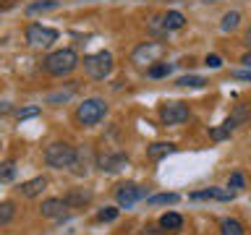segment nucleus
<instances>
[{
	"instance_id": "nucleus-28",
	"label": "nucleus",
	"mask_w": 251,
	"mask_h": 235,
	"mask_svg": "<svg viewBox=\"0 0 251 235\" xmlns=\"http://www.w3.org/2000/svg\"><path fill=\"white\" fill-rule=\"evenodd\" d=\"M39 115V107H24V110H16V118L19 120H26V118H34Z\"/></svg>"
},
{
	"instance_id": "nucleus-13",
	"label": "nucleus",
	"mask_w": 251,
	"mask_h": 235,
	"mask_svg": "<svg viewBox=\"0 0 251 235\" xmlns=\"http://www.w3.org/2000/svg\"><path fill=\"white\" fill-rule=\"evenodd\" d=\"M47 188V178H31V180H26V183H21L19 186V193L24 196V199H34V196H39Z\"/></svg>"
},
{
	"instance_id": "nucleus-5",
	"label": "nucleus",
	"mask_w": 251,
	"mask_h": 235,
	"mask_svg": "<svg viewBox=\"0 0 251 235\" xmlns=\"http://www.w3.org/2000/svg\"><path fill=\"white\" fill-rule=\"evenodd\" d=\"M26 42L31 47H50L52 42H58V31L42 24H29L26 26Z\"/></svg>"
},
{
	"instance_id": "nucleus-7",
	"label": "nucleus",
	"mask_w": 251,
	"mask_h": 235,
	"mask_svg": "<svg viewBox=\"0 0 251 235\" xmlns=\"http://www.w3.org/2000/svg\"><path fill=\"white\" fill-rule=\"evenodd\" d=\"M144 196H147V188H141L139 183H121L115 188V201H118V207H123V209L133 207V204L141 201Z\"/></svg>"
},
{
	"instance_id": "nucleus-25",
	"label": "nucleus",
	"mask_w": 251,
	"mask_h": 235,
	"mask_svg": "<svg viewBox=\"0 0 251 235\" xmlns=\"http://www.w3.org/2000/svg\"><path fill=\"white\" fill-rule=\"evenodd\" d=\"M227 188H230L233 193H238L241 188H246V180H243V175H241V172H233V175L227 178Z\"/></svg>"
},
{
	"instance_id": "nucleus-4",
	"label": "nucleus",
	"mask_w": 251,
	"mask_h": 235,
	"mask_svg": "<svg viewBox=\"0 0 251 235\" xmlns=\"http://www.w3.org/2000/svg\"><path fill=\"white\" fill-rule=\"evenodd\" d=\"M84 70H86V76H89V78L102 81V78H107L110 73H113V55H110L107 50L86 55V58H84Z\"/></svg>"
},
{
	"instance_id": "nucleus-8",
	"label": "nucleus",
	"mask_w": 251,
	"mask_h": 235,
	"mask_svg": "<svg viewBox=\"0 0 251 235\" xmlns=\"http://www.w3.org/2000/svg\"><path fill=\"white\" fill-rule=\"evenodd\" d=\"M246 118H249V110L241 105L238 110H235V115L227 118V120H225L223 125H220V128H212V131H209L212 141H223V139H227V136H230V133H233L235 128H238V123H243Z\"/></svg>"
},
{
	"instance_id": "nucleus-10",
	"label": "nucleus",
	"mask_w": 251,
	"mask_h": 235,
	"mask_svg": "<svg viewBox=\"0 0 251 235\" xmlns=\"http://www.w3.org/2000/svg\"><path fill=\"white\" fill-rule=\"evenodd\" d=\"M68 204L66 199H45L42 207H39V214L47 219H66L68 217Z\"/></svg>"
},
{
	"instance_id": "nucleus-30",
	"label": "nucleus",
	"mask_w": 251,
	"mask_h": 235,
	"mask_svg": "<svg viewBox=\"0 0 251 235\" xmlns=\"http://www.w3.org/2000/svg\"><path fill=\"white\" fill-rule=\"evenodd\" d=\"M233 76L238 78V81H251V68H249V70H235Z\"/></svg>"
},
{
	"instance_id": "nucleus-32",
	"label": "nucleus",
	"mask_w": 251,
	"mask_h": 235,
	"mask_svg": "<svg viewBox=\"0 0 251 235\" xmlns=\"http://www.w3.org/2000/svg\"><path fill=\"white\" fill-rule=\"evenodd\" d=\"M246 45H249V47H251V29H249V31H246Z\"/></svg>"
},
{
	"instance_id": "nucleus-2",
	"label": "nucleus",
	"mask_w": 251,
	"mask_h": 235,
	"mask_svg": "<svg viewBox=\"0 0 251 235\" xmlns=\"http://www.w3.org/2000/svg\"><path fill=\"white\" fill-rule=\"evenodd\" d=\"M76 66H78V55L74 50H55L45 58V70L50 76H58V78L74 73Z\"/></svg>"
},
{
	"instance_id": "nucleus-14",
	"label": "nucleus",
	"mask_w": 251,
	"mask_h": 235,
	"mask_svg": "<svg viewBox=\"0 0 251 235\" xmlns=\"http://www.w3.org/2000/svg\"><path fill=\"white\" fill-rule=\"evenodd\" d=\"M89 201H92V193L84 191V188H71L68 196H66V204H68L71 209H81V207H86Z\"/></svg>"
},
{
	"instance_id": "nucleus-3",
	"label": "nucleus",
	"mask_w": 251,
	"mask_h": 235,
	"mask_svg": "<svg viewBox=\"0 0 251 235\" xmlns=\"http://www.w3.org/2000/svg\"><path fill=\"white\" fill-rule=\"evenodd\" d=\"M107 115V102L100 97H89L76 107V120L81 125H97Z\"/></svg>"
},
{
	"instance_id": "nucleus-16",
	"label": "nucleus",
	"mask_w": 251,
	"mask_h": 235,
	"mask_svg": "<svg viewBox=\"0 0 251 235\" xmlns=\"http://www.w3.org/2000/svg\"><path fill=\"white\" fill-rule=\"evenodd\" d=\"M160 21H162V29H165V31H176V29H183L186 16H183V13H178V11H168Z\"/></svg>"
},
{
	"instance_id": "nucleus-29",
	"label": "nucleus",
	"mask_w": 251,
	"mask_h": 235,
	"mask_svg": "<svg viewBox=\"0 0 251 235\" xmlns=\"http://www.w3.org/2000/svg\"><path fill=\"white\" fill-rule=\"evenodd\" d=\"M207 68H223V60H220V55H207Z\"/></svg>"
},
{
	"instance_id": "nucleus-9",
	"label": "nucleus",
	"mask_w": 251,
	"mask_h": 235,
	"mask_svg": "<svg viewBox=\"0 0 251 235\" xmlns=\"http://www.w3.org/2000/svg\"><path fill=\"white\" fill-rule=\"evenodd\" d=\"M162 52H165V47L160 42H144L133 50V63H139V66H144V63H157V58H160Z\"/></svg>"
},
{
	"instance_id": "nucleus-6",
	"label": "nucleus",
	"mask_w": 251,
	"mask_h": 235,
	"mask_svg": "<svg viewBox=\"0 0 251 235\" xmlns=\"http://www.w3.org/2000/svg\"><path fill=\"white\" fill-rule=\"evenodd\" d=\"M188 115H191V110L183 102H165L160 107V120L165 125H180L188 120Z\"/></svg>"
},
{
	"instance_id": "nucleus-15",
	"label": "nucleus",
	"mask_w": 251,
	"mask_h": 235,
	"mask_svg": "<svg viewBox=\"0 0 251 235\" xmlns=\"http://www.w3.org/2000/svg\"><path fill=\"white\" fill-rule=\"evenodd\" d=\"M220 235H246V227H243L241 219L225 217V219H220Z\"/></svg>"
},
{
	"instance_id": "nucleus-22",
	"label": "nucleus",
	"mask_w": 251,
	"mask_h": 235,
	"mask_svg": "<svg viewBox=\"0 0 251 235\" xmlns=\"http://www.w3.org/2000/svg\"><path fill=\"white\" fill-rule=\"evenodd\" d=\"M16 178V164L13 162H3L0 164V183H11Z\"/></svg>"
},
{
	"instance_id": "nucleus-21",
	"label": "nucleus",
	"mask_w": 251,
	"mask_h": 235,
	"mask_svg": "<svg viewBox=\"0 0 251 235\" xmlns=\"http://www.w3.org/2000/svg\"><path fill=\"white\" fill-rule=\"evenodd\" d=\"M170 152H176L173 144H152L149 146V157H152V160H162V157L170 154Z\"/></svg>"
},
{
	"instance_id": "nucleus-33",
	"label": "nucleus",
	"mask_w": 251,
	"mask_h": 235,
	"mask_svg": "<svg viewBox=\"0 0 251 235\" xmlns=\"http://www.w3.org/2000/svg\"><path fill=\"white\" fill-rule=\"evenodd\" d=\"M207 3H215V0H207Z\"/></svg>"
},
{
	"instance_id": "nucleus-12",
	"label": "nucleus",
	"mask_w": 251,
	"mask_h": 235,
	"mask_svg": "<svg viewBox=\"0 0 251 235\" xmlns=\"http://www.w3.org/2000/svg\"><path fill=\"white\" fill-rule=\"evenodd\" d=\"M123 167H128V157L126 154H105V157H100V170L121 172Z\"/></svg>"
},
{
	"instance_id": "nucleus-24",
	"label": "nucleus",
	"mask_w": 251,
	"mask_h": 235,
	"mask_svg": "<svg viewBox=\"0 0 251 235\" xmlns=\"http://www.w3.org/2000/svg\"><path fill=\"white\" fill-rule=\"evenodd\" d=\"M152 78H162V76H168L170 73V63H157V66H149V70H147Z\"/></svg>"
},
{
	"instance_id": "nucleus-23",
	"label": "nucleus",
	"mask_w": 251,
	"mask_h": 235,
	"mask_svg": "<svg viewBox=\"0 0 251 235\" xmlns=\"http://www.w3.org/2000/svg\"><path fill=\"white\" fill-rule=\"evenodd\" d=\"M238 21H241V13H238V11L225 13V19H223V31H233L235 26H238Z\"/></svg>"
},
{
	"instance_id": "nucleus-18",
	"label": "nucleus",
	"mask_w": 251,
	"mask_h": 235,
	"mask_svg": "<svg viewBox=\"0 0 251 235\" xmlns=\"http://www.w3.org/2000/svg\"><path fill=\"white\" fill-rule=\"evenodd\" d=\"M16 217V204L13 201H0V227H5Z\"/></svg>"
},
{
	"instance_id": "nucleus-19",
	"label": "nucleus",
	"mask_w": 251,
	"mask_h": 235,
	"mask_svg": "<svg viewBox=\"0 0 251 235\" xmlns=\"http://www.w3.org/2000/svg\"><path fill=\"white\" fill-rule=\"evenodd\" d=\"M147 201L152 204V207H162V204H178L180 196L178 193H157V196H149Z\"/></svg>"
},
{
	"instance_id": "nucleus-20",
	"label": "nucleus",
	"mask_w": 251,
	"mask_h": 235,
	"mask_svg": "<svg viewBox=\"0 0 251 235\" xmlns=\"http://www.w3.org/2000/svg\"><path fill=\"white\" fill-rule=\"evenodd\" d=\"M176 84L178 86H188V89H201V86H207V81H204L201 76H180Z\"/></svg>"
},
{
	"instance_id": "nucleus-31",
	"label": "nucleus",
	"mask_w": 251,
	"mask_h": 235,
	"mask_svg": "<svg viewBox=\"0 0 251 235\" xmlns=\"http://www.w3.org/2000/svg\"><path fill=\"white\" fill-rule=\"evenodd\" d=\"M241 63H243V66H246V68H251V50L246 52V55H243V58H241Z\"/></svg>"
},
{
	"instance_id": "nucleus-27",
	"label": "nucleus",
	"mask_w": 251,
	"mask_h": 235,
	"mask_svg": "<svg viewBox=\"0 0 251 235\" xmlns=\"http://www.w3.org/2000/svg\"><path fill=\"white\" fill-rule=\"evenodd\" d=\"M58 3H55V0H45V3H31L26 11L29 13H39V11H50V8H55Z\"/></svg>"
},
{
	"instance_id": "nucleus-17",
	"label": "nucleus",
	"mask_w": 251,
	"mask_h": 235,
	"mask_svg": "<svg viewBox=\"0 0 251 235\" xmlns=\"http://www.w3.org/2000/svg\"><path fill=\"white\" fill-rule=\"evenodd\" d=\"M160 227L165 233H173V230H180L183 227V217L176 214V212H168V214L160 217Z\"/></svg>"
},
{
	"instance_id": "nucleus-11",
	"label": "nucleus",
	"mask_w": 251,
	"mask_h": 235,
	"mask_svg": "<svg viewBox=\"0 0 251 235\" xmlns=\"http://www.w3.org/2000/svg\"><path fill=\"white\" fill-rule=\"evenodd\" d=\"M194 201H204V199H212V201H233L235 193L230 188H204V191H196L191 193Z\"/></svg>"
},
{
	"instance_id": "nucleus-26",
	"label": "nucleus",
	"mask_w": 251,
	"mask_h": 235,
	"mask_svg": "<svg viewBox=\"0 0 251 235\" xmlns=\"http://www.w3.org/2000/svg\"><path fill=\"white\" fill-rule=\"evenodd\" d=\"M115 217H118V209H115V207H105L102 212H97V219H100V222H113Z\"/></svg>"
},
{
	"instance_id": "nucleus-1",
	"label": "nucleus",
	"mask_w": 251,
	"mask_h": 235,
	"mask_svg": "<svg viewBox=\"0 0 251 235\" xmlns=\"http://www.w3.org/2000/svg\"><path fill=\"white\" fill-rule=\"evenodd\" d=\"M45 162L52 170H66L78 162V152H76V146L66 144V141H55V144L45 149Z\"/></svg>"
}]
</instances>
